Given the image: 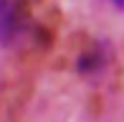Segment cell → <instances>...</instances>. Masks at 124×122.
Returning <instances> with one entry per match:
<instances>
[{
    "instance_id": "1",
    "label": "cell",
    "mask_w": 124,
    "mask_h": 122,
    "mask_svg": "<svg viewBox=\"0 0 124 122\" xmlns=\"http://www.w3.org/2000/svg\"><path fill=\"white\" fill-rule=\"evenodd\" d=\"M23 0H0V43H10L20 28Z\"/></svg>"
},
{
    "instance_id": "2",
    "label": "cell",
    "mask_w": 124,
    "mask_h": 122,
    "mask_svg": "<svg viewBox=\"0 0 124 122\" xmlns=\"http://www.w3.org/2000/svg\"><path fill=\"white\" fill-rule=\"evenodd\" d=\"M114 5H119V8H124V0H111Z\"/></svg>"
}]
</instances>
